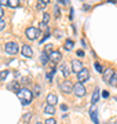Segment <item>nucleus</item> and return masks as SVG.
Instances as JSON below:
<instances>
[{"label": "nucleus", "mask_w": 117, "mask_h": 124, "mask_svg": "<svg viewBox=\"0 0 117 124\" xmlns=\"http://www.w3.org/2000/svg\"><path fill=\"white\" fill-rule=\"evenodd\" d=\"M44 113H47V115H54L55 113V108L52 106V105H45L44 106Z\"/></svg>", "instance_id": "dca6fc26"}, {"label": "nucleus", "mask_w": 117, "mask_h": 124, "mask_svg": "<svg viewBox=\"0 0 117 124\" xmlns=\"http://www.w3.org/2000/svg\"><path fill=\"white\" fill-rule=\"evenodd\" d=\"M1 17H3V8L0 7V19H1Z\"/></svg>", "instance_id": "4c0bfd02"}, {"label": "nucleus", "mask_w": 117, "mask_h": 124, "mask_svg": "<svg viewBox=\"0 0 117 124\" xmlns=\"http://www.w3.org/2000/svg\"><path fill=\"white\" fill-rule=\"evenodd\" d=\"M4 50H6V53H8V54H17V53H18V50H19V47H18L17 43H14V41H8V43L6 44Z\"/></svg>", "instance_id": "7ed1b4c3"}, {"label": "nucleus", "mask_w": 117, "mask_h": 124, "mask_svg": "<svg viewBox=\"0 0 117 124\" xmlns=\"http://www.w3.org/2000/svg\"><path fill=\"white\" fill-rule=\"evenodd\" d=\"M6 28V22L3 21V19H0V31H3Z\"/></svg>", "instance_id": "c756f323"}, {"label": "nucleus", "mask_w": 117, "mask_h": 124, "mask_svg": "<svg viewBox=\"0 0 117 124\" xmlns=\"http://www.w3.org/2000/svg\"><path fill=\"white\" fill-rule=\"evenodd\" d=\"M54 33H55V37H58V39H61V37H62V33H61L59 31H55Z\"/></svg>", "instance_id": "7c9ffc66"}, {"label": "nucleus", "mask_w": 117, "mask_h": 124, "mask_svg": "<svg viewBox=\"0 0 117 124\" xmlns=\"http://www.w3.org/2000/svg\"><path fill=\"white\" fill-rule=\"evenodd\" d=\"M7 90H10V91H13V93H17L18 94L19 91H21V87H19V83L18 81H11V83H8V85H7Z\"/></svg>", "instance_id": "6e6552de"}, {"label": "nucleus", "mask_w": 117, "mask_h": 124, "mask_svg": "<svg viewBox=\"0 0 117 124\" xmlns=\"http://www.w3.org/2000/svg\"><path fill=\"white\" fill-rule=\"evenodd\" d=\"M47 102H48V105H52V106H54L55 103L58 102L57 94H48V95H47Z\"/></svg>", "instance_id": "f8f14e48"}, {"label": "nucleus", "mask_w": 117, "mask_h": 124, "mask_svg": "<svg viewBox=\"0 0 117 124\" xmlns=\"http://www.w3.org/2000/svg\"><path fill=\"white\" fill-rule=\"evenodd\" d=\"M48 21H50V14L48 13H43V26H45L47 23H48Z\"/></svg>", "instance_id": "a211bd4d"}, {"label": "nucleus", "mask_w": 117, "mask_h": 124, "mask_svg": "<svg viewBox=\"0 0 117 124\" xmlns=\"http://www.w3.org/2000/svg\"><path fill=\"white\" fill-rule=\"evenodd\" d=\"M61 72H62V75L65 76V77H68L69 75H70V70H69V68H68V65H66V63H65V62H63L62 65H61Z\"/></svg>", "instance_id": "4468645a"}, {"label": "nucleus", "mask_w": 117, "mask_h": 124, "mask_svg": "<svg viewBox=\"0 0 117 124\" xmlns=\"http://www.w3.org/2000/svg\"><path fill=\"white\" fill-rule=\"evenodd\" d=\"M99 93H101V90L96 87V88L94 90V93H92V98H91V102H92V103H96V102H98V99H99Z\"/></svg>", "instance_id": "ddd939ff"}, {"label": "nucleus", "mask_w": 117, "mask_h": 124, "mask_svg": "<svg viewBox=\"0 0 117 124\" xmlns=\"http://www.w3.org/2000/svg\"><path fill=\"white\" fill-rule=\"evenodd\" d=\"M94 68H95V70H96V72H102V73H103V68H102V65H101L99 62H95Z\"/></svg>", "instance_id": "5701e85b"}, {"label": "nucleus", "mask_w": 117, "mask_h": 124, "mask_svg": "<svg viewBox=\"0 0 117 124\" xmlns=\"http://www.w3.org/2000/svg\"><path fill=\"white\" fill-rule=\"evenodd\" d=\"M102 97H103V98H108V97H109V93H108V91H103V93H102Z\"/></svg>", "instance_id": "72a5a7b5"}, {"label": "nucleus", "mask_w": 117, "mask_h": 124, "mask_svg": "<svg viewBox=\"0 0 117 124\" xmlns=\"http://www.w3.org/2000/svg\"><path fill=\"white\" fill-rule=\"evenodd\" d=\"M21 53H22L23 57H32V55H33V50L30 48V46L23 44L22 46V50H21Z\"/></svg>", "instance_id": "9d476101"}, {"label": "nucleus", "mask_w": 117, "mask_h": 124, "mask_svg": "<svg viewBox=\"0 0 117 124\" xmlns=\"http://www.w3.org/2000/svg\"><path fill=\"white\" fill-rule=\"evenodd\" d=\"M47 37H50V32H47V33H45V35L43 36V37H41V40H40V46H41V43H43V41H44V40L47 39Z\"/></svg>", "instance_id": "c85d7f7f"}, {"label": "nucleus", "mask_w": 117, "mask_h": 124, "mask_svg": "<svg viewBox=\"0 0 117 124\" xmlns=\"http://www.w3.org/2000/svg\"><path fill=\"white\" fill-rule=\"evenodd\" d=\"M40 59H41V62H43V63H47V62H48V59H50V57L44 53V51H43V53H41V55H40Z\"/></svg>", "instance_id": "6ab92c4d"}, {"label": "nucleus", "mask_w": 117, "mask_h": 124, "mask_svg": "<svg viewBox=\"0 0 117 124\" xmlns=\"http://www.w3.org/2000/svg\"><path fill=\"white\" fill-rule=\"evenodd\" d=\"M30 119H32V113H30V112H28V113H25V115H23V117H22L23 123H28V121H29Z\"/></svg>", "instance_id": "4be33fe9"}, {"label": "nucleus", "mask_w": 117, "mask_h": 124, "mask_svg": "<svg viewBox=\"0 0 117 124\" xmlns=\"http://www.w3.org/2000/svg\"><path fill=\"white\" fill-rule=\"evenodd\" d=\"M19 6V1L18 0H8V7H13V8H15V7H18Z\"/></svg>", "instance_id": "aec40b11"}, {"label": "nucleus", "mask_w": 117, "mask_h": 124, "mask_svg": "<svg viewBox=\"0 0 117 124\" xmlns=\"http://www.w3.org/2000/svg\"><path fill=\"white\" fill-rule=\"evenodd\" d=\"M88 77H90V72H88L87 68H84L80 73H77V80H79V83H81V84H83L86 80H88Z\"/></svg>", "instance_id": "423d86ee"}, {"label": "nucleus", "mask_w": 117, "mask_h": 124, "mask_svg": "<svg viewBox=\"0 0 117 124\" xmlns=\"http://www.w3.org/2000/svg\"><path fill=\"white\" fill-rule=\"evenodd\" d=\"M39 94H40V85L36 84L35 85V95H39Z\"/></svg>", "instance_id": "cd10ccee"}, {"label": "nucleus", "mask_w": 117, "mask_h": 124, "mask_svg": "<svg viewBox=\"0 0 117 124\" xmlns=\"http://www.w3.org/2000/svg\"><path fill=\"white\" fill-rule=\"evenodd\" d=\"M17 95H18L19 101H21V103H22L23 106L29 105V103L32 102V99H33V93H32L29 88H26V87L21 88V91H19Z\"/></svg>", "instance_id": "f257e3e1"}, {"label": "nucleus", "mask_w": 117, "mask_h": 124, "mask_svg": "<svg viewBox=\"0 0 117 124\" xmlns=\"http://www.w3.org/2000/svg\"><path fill=\"white\" fill-rule=\"evenodd\" d=\"M52 75H54L52 72H51V73H47V79H48V80H51V77H52Z\"/></svg>", "instance_id": "f704fd0d"}, {"label": "nucleus", "mask_w": 117, "mask_h": 124, "mask_svg": "<svg viewBox=\"0 0 117 124\" xmlns=\"http://www.w3.org/2000/svg\"><path fill=\"white\" fill-rule=\"evenodd\" d=\"M113 76H114V70H113L112 68H109V69L103 70V80L105 81H109V83H110V80H112Z\"/></svg>", "instance_id": "1a4fd4ad"}, {"label": "nucleus", "mask_w": 117, "mask_h": 124, "mask_svg": "<svg viewBox=\"0 0 117 124\" xmlns=\"http://www.w3.org/2000/svg\"><path fill=\"white\" fill-rule=\"evenodd\" d=\"M90 115H91V119H92V121H94V124H99L98 115H96V110H95L94 108H91V110H90Z\"/></svg>", "instance_id": "2eb2a0df"}, {"label": "nucleus", "mask_w": 117, "mask_h": 124, "mask_svg": "<svg viewBox=\"0 0 117 124\" xmlns=\"http://www.w3.org/2000/svg\"><path fill=\"white\" fill-rule=\"evenodd\" d=\"M73 88H74V85H73V83L70 80H65L62 84H61V90H62V93H65V94L72 93Z\"/></svg>", "instance_id": "20e7f679"}, {"label": "nucleus", "mask_w": 117, "mask_h": 124, "mask_svg": "<svg viewBox=\"0 0 117 124\" xmlns=\"http://www.w3.org/2000/svg\"><path fill=\"white\" fill-rule=\"evenodd\" d=\"M83 69H84V66H83L81 61H79V59H73L72 61V70L74 72V73H80Z\"/></svg>", "instance_id": "0eeeda50"}, {"label": "nucleus", "mask_w": 117, "mask_h": 124, "mask_svg": "<svg viewBox=\"0 0 117 124\" xmlns=\"http://www.w3.org/2000/svg\"><path fill=\"white\" fill-rule=\"evenodd\" d=\"M77 55L79 57H84V51L83 50H77Z\"/></svg>", "instance_id": "473e14b6"}, {"label": "nucleus", "mask_w": 117, "mask_h": 124, "mask_svg": "<svg viewBox=\"0 0 117 124\" xmlns=\"http://www.w3.org/2000/svg\"><path fill=\"white\" fill-rule=\"evenodd\" d=\"M73 46H74V43H73V41H72L70 39H68L66 41H65V48L68 50V51H69V50H72V48H73Z\"/></svg>", "instance_id": "f3484780"}, {"label": "nucleus", "mask_w": 117, "mask_h": 124, "mask_svg": "<svg viewBox=\"0 0 117 124\" xmlns=\"http://www.w3.org/2000/svg\"><path fill=\"white\" fill-rule=\"evenodd\" d=\"M73 91H74V94H76L77 97H84L86 95V93H87V90H86V87L81 84V83H76L74 84V88H73Z\"/></svg>", "instance_id": "39448f33"}, {"label": "nucleus", "mask_w": 117, "mask_h": 124, "mask_svg": "<svg viewBox=\"0 0 117 124\" xmlns=\"http://www.w3.org/2000/svg\"><path fill=\"white\" fill-rule=\"evenodd\" d=\"M25 33H26V37L28 39H30V40H36L37 37L40 36V31H39L37 28H33V26L28 28Z\"/></svg>", "instance_id": "f03ea898"}, {"label": "nucleus", "mask_w": 117, "mask_h": 124, "mask_svg": "<svg viewBox=\"0 0 117 124\" xmlns=\"http://www.w3.org/2000/svg\"><path fill=\"white\" fill-rule=\"evenodd\" d=\"M61 109H62V110H68V106H66V105H61Z\"/></svg>", "instance_id": "e433bc0d"}, {"label": "nucleus", "mask_w": 117, "mask_h": 124, "mask_svg": "<svg viewBox=\"0 0 117 124\" xmlns=\"http://www.w3.org/2000/svg\"><path fill=\"white\" fill-rule=\"evenodd\" d=\"M44 53H45V54H48V55H50L51 53H52V50H51V44H47V46H45Z\"/></svg>", "instance_id": "393cba45"}, {"label": "nucleus", "mask_w": 117, "mask_h": 124, "mask_svg": "<svg viewBox=\"0 0 117 124\" xmlns=\"http://www.w3.org/2000/svg\"><path fill=\"white\" fill-rule=\"evenodd\" d=\"M48 57H50V61H52V62H59L62 59V55H61L59 51H52Z\"/></svg>", "instance_id": "9b49d317"}, {"label": "nucleus", "mask_w": 117, "mask_h": 124, "mask_svg": "<svg viewBox=\"0 0 117 124\" xmlns=\"http://www.w3.org/2000/svg\"><path fill=\"white\" fill-rule=\"evenodd\" d=\"M1 6H8V1L7 0H0V7Z\"/></svg>", "instance_id": "2f4dec72"}, {"label": "nucleus", "mask_w": 117, "mask_h": 124, "mask_svg": "<svg viewBox=\"0 0 117 124\" xmlns=\"http://www.w3.org/2000/svg\"><path fill=\"white\" fill-rule=\"evenodd\" d=\"M48 1H50V0H43V3H41V1H39V3H37V8H39V10L44 8L45 6L48 4Z\"/></svg>", "instance_id": "412c9836"}, {"label": "nucleus", "mask_w": 117, "mask_h": 124, "mask_svg": "<svg viewBox=\"0 0 117 124\" xmlns=\"http://www.w3.org/2000/svg\"><path fill=\"white\" fill-rule=\"evenodd\" d=\"M36 124H43V123H40V121H39V123H36Z\"/></svg>", "instance_id": "58836bf2"}, {"label": "nucleus", "mask_w": 117, "mask_h": 124, "mask_svg": "<svg viewBox=\"0 0 117 124\" xmlns=\"http://www.w3.org/2000/svg\"><path fill=\"white\" fill-rule=\"evenodd\" d=\"M44 124H57V121H55V119H47Z\"/></svg>", "instance_id": "bb28decb"}, {"label": "nucleus", "mask_w": 117, "mask_h": 124, "mask_svg": "<svg viewBox=\"0 0 117 124\" xmlns=\"http://www.w3.org/2000/svg\"><path fill=\"white\" fill-rule=\"evenodd\" d=\"M59 15V10H58V7H55V17H58Z\"/></svg>", "instance_id": "c9c22d12"}, {"label": "nucleus", "mask_w": 117, "mask_h": 124, "mask_svg": "<svg viewBox=\"0 0 117 124\" xmlns=\"http://www.w3.org/2000/svg\"><path fill=\"white\" fill-rule=\"evenodd\" d=\"M110 84H112V85H117V75H114L112 77V80H110Z\"/></svg>", "instance_id": "a878e982"}, {"label": "nucleus", "mask_w": 117, "mask_h": 124, "mask_svg": "<svg viewBox=\"0 0 117 124\" xmlns=\"http://www.w3.org/2000/svg\"><path fill=\"white\" fill-rule=\"evenodd\" d=\"M7 76H8V70H1L0 72V80H6Z\"/></svg>", "instance_id": "b1692460"}]
</instances>
